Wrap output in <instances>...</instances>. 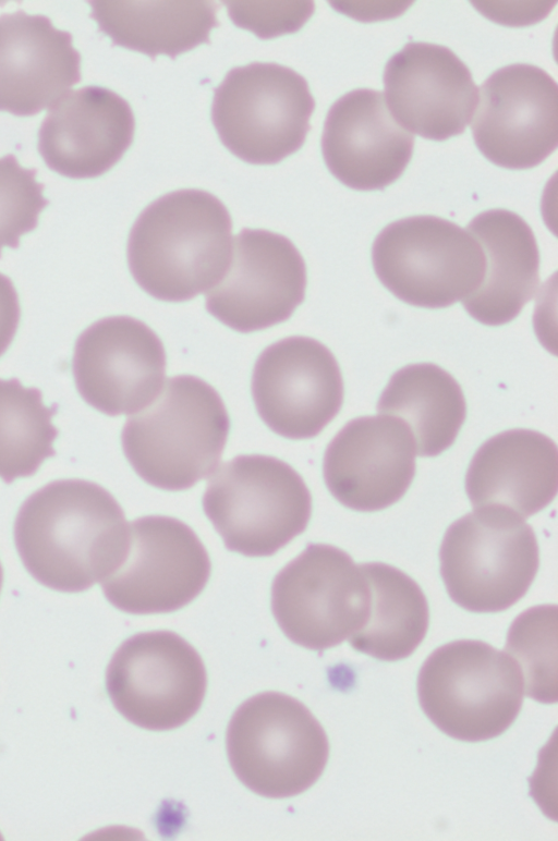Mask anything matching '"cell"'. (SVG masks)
Listing matches in <instances>:
<instances>
[{
	"mask_svg": "<svg viewBox=\"0 0 558 841\" xmlns=\"http://www.w3.org/2000/svg\"><path fill=\"white\" fill-rule=\"evenodd\" d=\"M14 541L28 573L41 585L78 593L122 562L129 524L114 497L85 479H58L33 492L14 522Z\"/></svg>",
	"mask_w": 558,
	"mask_h": 841,
	"instance_id": "cell-1",
	"label": "cell"
},
{
	"mask_svg": "<svg viewBox=\"0 0 558 841\" xmlns=\"http://www.w3.org/2000/svg\"><path fill=\"white\" fill-rule=\"evenodd\" d=\"M232 220L209 192L184 188L150 203L135 220L128 264L150 296L185 302L215 287L232 253Z\"/></svg>",
	"mask_w": 558,
	"mask_h": 841,
	"instance_id": "cell-2",
	"label": "cell"
},
{
	"mask_svg": "<svg viewBox=\"0 0 558 841\" xmlns=\"http://www.w3.org/2000/svg\"><path fill=\"white\" fill-rule=\"evenodd\" d=\"M230 418L217 390L192 375L167 379L161 392L125 422L123 452L147 484L179 491L217 467Z\"/></svg>",
	"mask_w": 558,
	"mask_h": 841,
	"instance_id": "cell-3",
	"label": "cell"
},
{
	"mask_svg": "<svg viewBox=\"0 0 558 841\" xmlns=\"http://www.w3.org/2000/svg\"><path fill=\"white\" fill-rule=\"evenodd\" d=\"M524 680L506 651L476 639L436 648L417 677V696L427 718L445 734L481 742L504 733L518 717Z\"/></svg>",
	"mask_w": 558,
	"mask_h": 841,
	"instance_id": "cell-4",
	"label": "cell"
},
{
	"mask_svg": "<svg viewBox=\"0 0 558 841\" xmlns=\"http://www.w3.org/2000/svg\"><path fill=\"white\" fill-rule=\"evenodd\" d=\"M203 508L228 550L268 557L305 531L312 496L301 475L282 460L242 454L216 470Z\"/></svg>",
	"mask_w": 558,
	"mask_h": 841,
	"instance_id": "cell-5",
	"label": "cell"
},
{
	"mask_svg": "<svg viewBox=\"0 0 558 841\" xmlns=\"http://www.w3.org/2000/svg\"><path fill=\"white\" fill-rule=\"evenodd\" d=\"M440 574L451 600L478 613L518 602L534 581L538 545L522 516L502 505L475 508L447 529L439 550Z\"/></svg>",
	"mask_w": 558,
	"mask_h": 841,
	"instance_id": "cell-6",
	"label": "cell"
},
{
	"mask_svg": "<svg viewBox=\"0 0 558 841\" xmlns=\"http://www.w3.org/2000/svg\"><path fill=\"white\" fill-rule=\"evenodd\" d=\"M227 754L233 772L254 793L290 797L322 776L329 756L328 738L310 709L296 698L264 692L234 711L227 729Z\"/></svg>",
	"mask_w": 558,
	"mask_h": 841,
	"instance_id": "cell-7",
	"label": "cell"
},
{
	"mask_svg": "<svg viewBox=\"0 0 558 841\" xmlns=\"http://www.w3.org/2000/svg\"><path fill=\"white\" fill-rule=\"evenodd\" d=\"M315 100L294 70L253 62L230 70L214 90L211 121L226 148L251 164H275L299 150Z\"/></svg>",
	"mask_w": 558,
	"mask_h": 841,
	"instance_id": "cell-8",
	"label": "cell"
},
{
	"mask_svg": "<svg viewBox=\"0 0 558 841\" xmlns=\"http://www.w3.org/2000/svg\"><path fill=\"white\" fill-rule=\"evenodd\" d=\"M379 281L402 302L444 308L482 284L486 257L477 240L436 216H412L385 227L372 247Z\"/></svg>",
	"mask_w": 558,
	"mask_h": 841,
	"instance_id": "cell-9",
	"label": "cell"
},
{
	"mask_svg": "<svg viewBox=\"0 0 558 841\" xmlns=\"http://www.w3.org/2000/svg\"><path fill=\"white\" fill-rule=\"evenodd\" d=\"M271 610L290 641L325 650L364 626L371 612V589L362 569L345 551L311 543L275 576Z\"/></svg>",
	"mask_w": 558,
	"mask_h": 841,
	"instance_id": "cell-10",
	"label": "cell"
},
{
	"mask_svg": "<svg viewBox=\"0 0 558 841\" xmlns=\"http://www.w3.org/2000/svg\"><path fill=\"white\" fill-rule=\"evenodd\" d=\"M116 709L130 722L153 731L175 729L201 708L207 687L202 657L171 631H150L124 641L106 672Z\"/></svg>",
	"mask_w": 558,
	"mask_h": 841,
	"instance_id": "cell-11",
	"label": "cell"
},
{
	"mask_svg": "<svg viewBox=\"0 0 558 841\" xmlns=\"http://www.w3.org/2000/svg\"><path fill=\"white\" fill-rule=\"evenodd\" d=\"M210 570L207 550L187 524L147 515L129 524L125 556L100 583L107 600L121 611L168 613L202 593Z\"/></svg>",
	"mask_w": 558,
	"mask_h": 841,
	"instance_id": "cell-12",
	"label": "cell"
},
{
	"mask_svg": "<svg viewBox=\"0 0 558 841\" xmlns=\"http://www.w3.org/2000/svg\"><path fill=\"white\" fill-rule=\"evenodd\" d=\"M480 151L512 170L538 166L558 145V86L543 69L514 63L478 88L471 124Z\"/></svg>",
	"mask_w": 558,
	"mask_h": 841,
	"instance_id": "cell-13",
	"label": "cell"
},
{
	"mask_svg": "<svg viewBox=\"0 0 558 841\" xmlns=\"http://www.w3.org/2000/svg\"><path fill=\"white\" fill-rule=\"evenodd\" d=\"M343 393L336 357L310 337L293 336L270 344L253 369L257 413L269 429L288 439L317 436L339 413Z\"/></svg>",
	"mask_w": 558,
	"mask_h": 841,
	"instance_id": "cell-14",
	"label": "cell"
},
{
	"mask_svg": "<svg viewBox=\"0 0 558 841\" xmlns=\"http://www.w3.org/2000/svg\"><path fill=\"white\" fill-rule=\"evenodd\" d=\"M305 261L284 235L244 228L234 237L226 272L206 294V309L242 333L272 327L304 301Z\"/></svg>",
	"mask_w": 558,
	"mask_h": 841,
	"instance_id": "cell-15",
	"label": "cell"
},
{
	"mask_svg": "<svg viewBox=\"0 0 558 841\" xmlns=\"http://www.w3.org/2000/svg\"><path fill=\"white\" fill-rule=\"evenodd\" d=\"M166 352L159 337L130 316L99 319L77 338L72 359L83 400L109 415L136 413L160 392Z\"/></svg>",
	"mask_w": 558,
	"mask_h": 841,
	"instance_id": "cell-16",
	"label": "cell"
},
{
	"mask_svg": "<svg viewBox=\"0 0 558 841\" xmlns=\"http://www.w3.org/2000/svg\"><path fill=\"white\" fill-rule=\"evenodd\" d=\"M416 444L408 424L391 415L347 423L327 446L323 474L344 507L384 510L400 500L415 475Z\"/></svg>",
	"mask_w": 558,
	"mask_h": 841,
	"instance_id": "cell-17",
	"label": "cell"
},
{
	"mask_svg": "<svg viewBox=\"0 0 558 841\" xmlns=\"http://www.w3.org/2000/svg\"><path fill=\"white\" fill-rule=\"evenodd\" d=\"M385 101L396 121L412 134L446 141L471 122L478 87L465 63L449 48L407 44L387 62Z\"/></svg>",
	"mask_w": 558,
	"mask_h": 841,
	"instance_id": "cell-18",
	"label": "cell"
},
{
	"mask_svg": "<svg viewBox=\"0 0 558 841\" xmlns=\"http://www.w3.org/2000/svg\"><path fill=\"white\" fill-rule=\"evenodd\" d=\"M414 135L389 111L383 93L360 88L330 107L322 153L330 173L356 191H378L398 180L411 160Z\"/></svg>",
	"mask_w": 558,
	"mask_h": 841,
	"instance_id": "cell-19",
	"label": "cell"
},
{
	"mask_svg": "<svg viewBox=\"0 0 558 841\" xmlns=\"http://www.w3.org/2000/svg\"><path fill=\"white\" fill-rule=\"evenodd\" d=\"M135 118L129 102L100 86L71 90L49 109L38 151L52 171L90 179L110 170L131 146Z\"/></svg>",
	"mask_w": 558,
	"mask_h": 841,
	"instance_id": "cell-20",
	"label": "cell"
},
{
	"mask_svg": "<svg viewBox=\"0 0 558 841\" xmlns=\"http://www.w3.org/2000/svg\"><path fill=\"white\" fill-rule=\"evenodd\" d=\"M66 31L23 10L0 15V111L35 115L81 82V53Z\"/></svg>",
	"mask_w": 558,
	"mask_h": 841,
	"instance_id": "cell-21",
	"label": "cell"
},
{
	"mask_svg": "<svg viewBox=\"0 0 558 841\" xmlns=\"http://www.w3.org/2000/svg\"><path fill=\"white\" fill-rule=\"evenodd\" d=\"M557 486L556 443L539 431L523 428L486 440L465 475V491L474 508L502 505L523 519L547 507Z\"/></svg>",
	"mask_w": 558,
	"mask_h": 841,
	"instance_id": "cell-22",
	"label": "cell"
},
{
	"mask_svg": "<svg viewBox=\"0 0 558 841\" xmlns=\"http://www.w3.org/2000/svg\"><path fill=\"white\" fill-rule=\"evenodd\" d=\"M466 230L484 251L486 272L463 306L483 325H505L520 314L538 288L539 252L534 233L523 218L507 209L481 212Z\"/></svg>",
	"mask_w": 558,
	"mask_h": 841,
	"instance_id": "cell-23",
	"label": "cell"
},
{
	"mask_svg": "<svg viewBox=\"0 0 558 841\" xmlns=\"http://www.w3.org/2000/svg\"><path fill=\"white\" fill-rule=\"evenodd\" d=\"M90 17L113 46L175 59L201 44L219 26L213 1H88Z\"/></svg>",
	"mask_w": 558,
	"mask_h": 841,
	"instance_id": "cell-24",
	"label": "cell"
},
{
	"mask_svg": "<svg viewBox=\"0 0 558 841\" xmlns=\"http://www.w3.org/2000/svg\"><path fill=\"white\" fill-rule=\"evenodd\" d=\"M377 411L408 424L418 455L436 456L454 442L465 421L466 403L448 371L433 363H418L391 376Z\"/></svg>",
	"mask_w": 558,
	"mask_h": 841,
	"instance_id": "cell-25",
	"label": "cell"
},
{
	"mask_svg": "<svg viewBox=\"0 0 558 841\" xmlns=\"http://www.w3.org/2000/svg\"><path fill=\"white\" fill-rule=\"evenodd\" d=\"M360 568L371 589V612L364 626L348 638L351 646L384 661L409 657L428 629V602L422 588L392 565L369 562Z\"/></svg>",
	"mask_w": 558,
	"mask_h": 841,
	"instance_id": "cell-26",
	"label": "cell"
},
{
	"mask_svg": "<svg viewBox=\"0 0 558 841\" xmlns=\"http://www.w3.org/2000/svg\"><path fill=\"white\" fill-rule=\"evenodd\" d=\"M57 404L46 406L41 391L17 378H0V478L10 484L32 476L52 455L59 431L51 418Z\"/></svg>",
	"mask_w": 558,
	"mask_h": 841,
	"instance_id": "cell-27",
	"label": "cell"
},
{
	"mask_svg": "<svg viewBox=\"0 0 558 841\" xmlns=\"http://www.w3.org/2000/svg\"><path fill=\"white\" fill-rule=\"evenodd\" d=\"M505 651L519 665L526 695L543 704L557 702V606L526 609L511 623Z\"/></svg>",
	"mask_w": 558,
	"mask_h": 841,
	"instance_id": "cell-28",
	"label": "cell"
},
{
	"mask_svg": "<svg viewBox=\"0 0 558 841\" xmlns=\"http://www.w3.org/2000/svg\"><path fill=\"white\" fill-rule=\"evenodd\" d=\"M37 169L22 167L13 154L0 158V257L3 247L17 248L20 239L38 224L49 205Z\"/></svg>",
	"mask_w": 558,
	"mask_h": 841,
	"instance_id": "cell-29",
	"label": "cell"
},
{
	"mask_svg": "<svg viewBox=\"0 0 558 841\" xmlns=\"http://www.w3.org/2000/svg\"><path fill=\"white\" fill-rule=\"evenodd\" d=\"M232 22L269 39L298 32L311 17L313 1H223Z\"/></svg>",
	"mask_w": 558,
	"mask_h": 841,
	"instance_id": "cell-30",
	"label": "cell"
},
{
	"mask_svg": "<svg viewBox=\"0 0 558 841\" xmlns=\"http://www.w3.org/2000/svg\"><path fill=\"white\" fill-rule=\"evenodd\" d=\"M20 317L21 308L14 284L0 272V356L13 341Z\"/></svg>",
	"mask_w": 558,
	"mask_h": 841,
	"instance_id": "cell-31",
	"label": "cell"
},
{
	"mask_svg": "<svg viewBox=\"0 0 558 841\" xmlns=\"http://www.w3.org/2000/svg\"><path fill=\"white\" fill-rule=\"evenodd\" d=\"M2 582H3V571H2L1 563H0V590H1Z\"/></svg>",
	"mask_w": 558,
	"mask_h": 841,
	"instance_id": "cell-32",
	"label": "cell"
}]
</instances>
